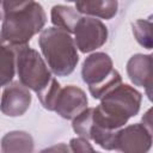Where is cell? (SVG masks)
Returning a JSON list of instances; mask_svg holds the SVG:
<instances>
[{
    "label": "cell",
    "mask_w": 153,
    "mask_h": 153,
    "mask_svg": "<svg viewBox=\"0 0 153 153\" xmlns=\"http://www.w3.org/2000/svg\"><path fill=\"white\" fill-rule=\"evenodd\" d=\"M0 19H2V1H0Z\"/></svg>",
    "instance_id": "19"
},
{
    "label": "cell",
    "mask_w": 153,
    "mask_h": 153,
    "mask_svg": "<svg viewBox=\"0 0 153 153\" xmlns=\"http://www.w3.org/2000/svg\"><path fill=\"white\" fill-rule=\"evenodd\" d=\"M51 23L55 27H59L68 33H73L74 29L82 17L74 7L67 5H55L51 8Z\"/></svg>",
    "instance_id": "13"
},
{
    "label": "cell",
    "mask_w": 153,
    "mask_h": 153,
    "mask_svg": "<svg viewBox=\"0 0 153 153\" xmlns=\"http://www.w3.org/2000/svg\"><path fill=\"white\" fill-rule=\"evenodd\" d=\"M39 153H72V149L66 143H57V145L42 149Z\"/></svg>",
    "instance_id": "18"
},
{
    "label": "cell",
    "mask_w": 153,
    "mask_h": 153,
    "mask_svg": "<svg viewBox=\"0 0 153 153\" xmlns=\"http://www.w3.org/2000/svg\"><path fill=\"white\" fill-rule=\"evenodd\" d=\"M87 96L80 87L68 85L61 88L54 111L62 118L73 120L87 108Z\"/></svg>",
    "instance_id": "9"
},
{
    "label": "cell",
    "mask_w": 153,
    "mask_h": 153,
    "mask_svg": "<svg viewBox=\"0 0 153 153\" xmlns=\"http://www.w3.org/2000/svg\"><path fill=\"white\" fill-rule=\"evenodd\" d=\"M33 147V139L27 131L13 130L1 139L2 153H32Z\"/></svg>",
    "instance_id": "12"
},
{
    "label": "cell",
    "mask_w": 153,
    "mask_h": 153,
    "mask_svg": "<svg viewBox=\"0 0 153 153\" xmlns=\"http://www.w3.org/2000/svg\"><path fill=\"white\" fill-rule=\"evenodd\" d=\"M118 8V2L114 0H102V1H78L75 2V10L80 14H86V17L111 19L116 16Z\"/></svg>",
    "instance_id": "11"
},
{
    "label": "cell",
    "mask_w": 153,
    "mask_h": 153,
    "mask_svg": "<svg viewBox=\"0 0 153 153\" xmlns=\"http://www.w3.org/2000/svg\"><path fill=\"white\" fill-rule=\"evenodd\" d=\"M69 147L72 149V153H100L97 152L92 145L88 142V140L82 137H74L69 141Z\"/></svg>",
    "instance_id": "17"
},
{
    "label": "cell",
    "mask_w": 153,
    "mask_h": 153,
    "mask_svg": "<svg viewBox=\"0 0 153 153\" xmlns=\"http://www.w3.org/2000/svg\"><path fill=\"white\" fill-rule=\"evenodd\" d=\"M61 88L62 87H61L60 82L53 76V79L49 81V84L41 92L37 93V97H38V99H39V102L44 109H47L49 111L55 110L56 100H57V97L60 94Z\"/></svg>",
    "instance_id": "16"
},
{
    "label": "cell",
    "mask_w": 153,
    "mask_h": 153,
    "mask_svg": "<svg viewBox=\"0 0 153 153\" xmlns=\"http://www.w3.org/2000/svg\"><path fill=\"white\" fill-rule=\"evenodd\" d=\"M73 33L76 49L85 54L100 48L108 39V27L92 17H81Z\"/></svg>",
    "instance_id": "6"
},
{
    "label": "cell",
    "mask_w": 153,
    "mask_h": 153,
    "mask_svg": "<svg viewBox=\"0 0 153 153\" xmlns=\"http://www.w3.org/2000/svg\"><path fill=\"white\" fill-rule=\"evenodd\" d=\"M152 55L135 54L127 62V74L135 86L143 87L152 99Z\"/></svg>",
    "instance_id": "10"
},
{
    "label": "cell",
    "mask_w": 153,
    "mask_h": 153,
    "mask_svg": "<svg viewBox=\"0 0 153 153\" xmlns=\"http://www.w3.org/2000/svg\"><path fill=\"white\" fill-rule=\"evenodd\" d=\"M152 147V129L143 123L129 124L116 134L115 151L122 153H148Z\"/></svg>",
    "instance_id": "7"
},
{
    "label": "cell",
    "mask_w": 153,
    "mask_h": 153,
    "mask_svg": "<svg viewBox=\"0 0 153 153\" xmlns=\"http://www.w3.org/2000/svg\"><path fill=\"white\" fill-rule=\"evenodd\" d=\"M16 71L19 82L33 92H41L53 79L51 72L41 54L29 44L14 47Z\"/></svg>",
    "instance_id": "5"
},
{
    "label": "cell",
    "mask_w": 153,
    "mask_h": 153,
    "mask_svg": "<svg viewBox=\"0 0 153 153\" xmlns=\"http://www.w3.org/2000/svg\"><path fill=\"white\" fill-rule=\"evenodd\" d=\"M82 80L94 99H102L106 93L122 84L121 74L114 68L111 57L102 51L88 55L81 67Z\"/></svg>",
    "instance_id": "4"
},
{
    "label": "cell",
    "mask_w": 153,
    "mask_h": 153,
    "mask_svg": "<svg viewBox=\"0 0 153 153\" xmlns=\"http://www.w3.org/2000/svg\"><path fill=\"white\" fill-rule=\"evenodd\" d=\"M31 93L29 88L19 81L8 84L1 96L0 111L10 117H18L24 115L31 104Z\"/></svg>",
    "instance_id": "8"
},
{
    "label": "cell",
    "mask_w": 153,
    "mask_h": 153,
    "mask_svg": "<svg viewBox=\"0 0 153 153\" xmlns=\"http://www.w3.org/2000/svg\"><path fill=\"white\" fill-rule=\"evenodd\" d=\"M44 61L56 76H67L79 62L78 49L71 33L51 26L44 29L38 38Z\"/></svg>",
    "instance_id": "3"
},
{
    "label": "cell",
    "mask_w": 153,
    "mask_h": 153,
    "mask_svg": "<svg viewBox=\"0 0 153 153\" xmlns=\"http://www.w3.org/2000/svg\"><path fill=\"white\" fill-rule=\"evenodd\" d=\"M133 35L137 43L146 49H152L153 37H152V20L151 19H137L131 23Z\"/></svg>",
    "instance_id": "15"
},
{
    "label": "cell",
    "mask_w": 153,
    "mask_h": 153,
    "mask_svg": "<svg viewBox=\"0 0 153 153\" xmlns=\"http://www.w3.org/2000/svg\"><path fill=\"white\" fill-rule=\"evenodd\" d=\"M45 22V12L37 1H2L0 44L25 45L36 33L42 31Z\"/></svg>",
    "instance_id": "1"
},
{
    "label": "cell",
    "mask_w": 153,
    "mask_h": 153,
    "mask_svg": "<svg viewBox=\"0 0 153 153\" xmlns=\"http://www.w3.org/2000/svg\"><path fill=\"white\" fill-rule=\"evenodd\" d=\"M16 74L14 47L0 44V87L12 82Z\"/></svg>",
    "instance_id": "14"
},
{
    "label": "cell",
    "mask_w": 153,
    "mask_h": 153,
    "mask_svg": "<svg viewBox=\"0 0 153 153\" xmlns=\"http://www.w3.org/2000/svg\"><path fill=\"white\" fill-rule=\"evenodd\" d=\"M141 102V92L130 85L121 84L100 99L93 111V122L110 131L120 130L130 117L139 114Z\"/></svg>",
    "instance_id": "2"
}]
</instances>
